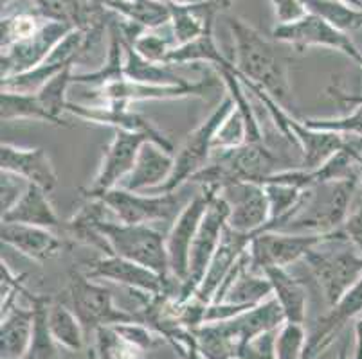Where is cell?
I'll use <instances>...</instances> for the list:
<instances>
[{
  "label": "cell",
  "mask_w": 362,
  "mask_h": 359,
  "mask_svg": "<svg viewBox=\"0 0 362 359\" xmlns=\"http://www.w3.org/2000/svg\"><path fill=\"white\" fill-rule=\"evenodd\" d=\"M229 31L235 45V67L240 78L263 88L281 107L292 103L291 59L278 51L272 39L265 38L255 25L240 16L229 18Z\"/></svg>",
  "instance_id": "obj_1"
},
{
  "label": "cell",
  "mask_w": 362,
  "mask_h": 359,
  "mask_svg": "<svg viewBox=\"0 0 362 359\" xmlns=\"http://www.w3.org/2000/svg\"><path fill=\"white\" fill-rule=\"evenodd\" d=\"M357 180H335L303 190L298 207L276 232L328 236L341 230L351 210Z\"/></svg>",
  "instance_id": "obj_2"
},
{
  "label": "cell",
  "mask_w": 362,
  "mask_h": 359,
  "mask_svg": "<svg viewBox=\"0 0 362 359\" xmlns=\"http://www.w3.org/2000/svg\"><path fill=\"white\" fill-rule=\"evenodd\" d=\"M281 166H287V162L265 140L247 142L233 150L213 151L211 160L189 182L216 190L235 182H252L263 185L272 174L285 171ZM287 167L292 169L291 166Z\"/></svg>",
  "instance_id": "obj_3"
},
{
  "label": "cell",
  "mask_w": 362,
  "mask_h": 359,
  "mask_svg": "<svg viewBox=\"0 0 362 359\" xmlns=\"http://www.w3.org/2000/svg\"><path fill=\"white\" fill-rule=\"evenodd\" d=\"M303 262L310 269L328 308L337 304L362 276V255L346 241L341 230L328 233Z\"/></svg>",
  "instance_id": "obj_4"
},
{
  "label": "cell",
  "mask_w": 362,
  "mask_h": 359,
  "mask_svg": "<svg viewBox=\"0 0 362 359\" xmlns=\"http://www.w3.org/2000/svg\"><path fill=\"white\" fill-rule=\"evenodd\" d=\"M233 108H235V103H233L231 95L227 94L220 101L218 107L207 115L192 133H187L175 153V166L171 171V176L156 190H150V194H166L182 189L184 183L189 182L199 171L207 166V162L211 160L213 151H215L213 150V138H215L216 130L223 123V118L231 114Z\"/></svg>",
  "instance_id": "obj_5"
},
{
  "label": "cell",
  "mask_w": 362,
  "mask_h": 359,
  "mask_svg": "<svg viewBox=\"0 0 362 359\" xmlns=\"http://www.w3.org/2000/svg\"><path fill=\"white\" fill-rule=\"evenodd\" d=\"M92 197H100L117 221L150 226L153 223H170L171 226L184 207L192 202V197L180 193V189L166 194H150L116 187Z\"/></svg>",
  "instance_id": "obj_6"
},
{
  "label": "cell",
  "mask_w": 362,
  "mask_h": 359,
  "mask_svg": "<svg viewBox=\"0 0 362 359\" xmlns=\"http://www.w3.org/2000/svg\"><path fill=\"white\" fill-rule=\"evenodd\" d=\"M67 293L72 311L81 320L87 336L94 334L100 327L144 322L141 312H128L117 308L112 293L80 269L72 268L69 272Z\"/></svg>",
  "instance_id": "obj_7"
},
{
  "label": "cell",
  "mask_w": 362,
  "mask_h": 359,
  "mask_svg": "<svg viewBox=\"0 0 362 359\" xmlns=\"http://www.w3.org/2000/svg\"><path fill=\"white\" fill-rule=\"evenodd\" d=\"M100 230L107 237L114 255L153 269L166 279H173L168 261L166 236L159 230L150 225H128L117 219H105L100 223Z\"/></svg>",
  "instance_id": "obj_8"
},
{
  "label": "cell",
  "mask_w": 362,
  "mask_h": 359,
  "mask_svg": "<svg viewBox=\"0 0 362 359\" xmlns=\"http://www.w3.org/2000/svg\"><path fill=\"white\" fill-rule=\"evenodd\" d=\"M227 217H229V207L216 190V193H213L211 202L207 205L195 241H193L187 276L186 281L179 286L177 302H187L195 296L197 289L202 284L207 268H209L213 257L218 250L220 241H222L223 232L227 229Z\"/></svg>",
  "instance_id": "obj_9"
},
{
  "label": "cell",
  "mask_w": 362,
  "mask_h": 359,
  "mask_svg": "<svg viewBox=\"0 0 362 359\" xmlns=\"http://www.w3.org/2000/svg\"><path fill=\"white\" fill-rule=\"evenodd\" d=\"M325 237L327 236L262 230L252 237L247 248L249 268L256 273H263L269 268H288L303 261Z\"/></svg>",
  "instance_id": "obj_10"
},
{
  "label": "cell",
  "mask_w": 362,
  "mask_h": 359,
  "mask_svg": "<svg viewBox=\"0 0 362 359\" xmlns=\"http://www.w3.org/2000/svg\"><path fill=\"white\" fill-rule=\"evenodd\" d=\"M272 39L278 44L288 45L298 52H303L305 49L310 47L334 49V51L342 52L344 56L354 59L355 63L362 67V52L355 47L350 35L339 31L334 25L328 24L327 20H322L317 15H312V13L303 16L294 24L276 25L272 29Z\"/></svg>",
  "instance_id": "obj_11"
},
{
  "label": "cell",
  "mask_w": 362,
  "mask_h": 359,
  "mask_svg": "<svg viewBox=\"0 0 362 359\" xmlns=\"http://www.w3.org/2000/svg\"><path fill=\"white\" fill-rule=\"evenodd\" d=\"M148 140H153V138L146 133H134V131L123 130L114 131V137L101 158L96 176L87 189H81L83 197L98 196V194L119 187L124 178L134 169L137 154Z\"/></svg>",
  "instance_id": "obj_12"
},
{
  "label": "cell",
  "mask_w": 362,
  "mask_h": 359,
  "mask_svg": "<svg viewBox=\"0 0 362 359\" xmlns=\"http://www.w3.org/2000/svg\"><path fill=\"white\" fill-rule=\"evenodd\" d=\"M213 193H216V189L202 187V190L199 194H195L192 197V202L187 203L182 209V212L177 216V219L170 226V232L166 236L170 273L179 282V286L186 281L193 241H195L197 232H199V226L202 223V217L206 214L207 205L211 202Z\"/></svg>",
  "instance_id": "obj_13"
},
{
  "label": "cell",
  "mask_w": 362,
  "mask_h": 359,
  "mask_svg": "<svg viewBox=\"0 0 362 359\" xmlns=\"http://www.w3.org/2000/svg\"><path fill=\"white\" fill-rule=\"evenodd\" d=\"M87 276L94 281H108L114 284H119L123 288L130 289L137 295H150V296H163V295H175L171 288L173 279L159 275L153 269L144 268L134 261H128L119 255H103L92 264H88Z\"/></svg>",
  "instance_id": "obj_14"
},
{
  "label": "cell",
  "mask_w": 362,
  "mask_h": 359,
  "mask_svg": "<svg viewBox=\"0 0 362 359\" xmlns=\"http://www.w3.org/2000/svg\"><path fill=\"white\" fill-rule=\"evenodd\" d=\"M213 88H215V81L211 79L193 81V83L179 85V87H157V85L136 83V81L124 79L121 83L94 88L90 99L92 104L130 107L132 103H141V101H175V99L186 97H204Z\"/></svg>",
  "instance_id": "obj_15"
},
{
  "label": "cell",
  "mask_w": 362,
  "mask_h": 359,
  "mask_svg": "<svg viewBox=\"0 0 362 359\" xmlns=\"http://www.w3.org/2000/svg\"><path fill=\"white\" fill-rule=\"evenodd\" d=\"M71 24L58 20H45L42 28L31 38L18 42L13 47L4 49L0 56V78L8 79L11 75L24 74L42 65L51 54L52 49L60 44L65 35L72 31Z\"/></svg>",
  "instance_id": "obj_16"
},
{
  "label": "cell",
  "mask_w": 362,
  "mask_h": 359,
  "mask_svg": "<svg viewBox=\"0 0 362 359\" xmlns=\"http://www.w3.org/2000/svg\"><path fill=\"white\" fill-rule=\"evenodd\" d=\"M229 207L227 226L240 233H256L267 230L271 209L262 183L235 182L218 190Z\"/></svg>",
  "instance_id": "obj_17"
},
{
  "label": "cell",
  "mask_w": 362,
  "mask_h": 359,
  "mask_svg": "<svg viewBox=\"0 0 362 359\" xmlns=\"http://www.w3.org/2000/svg\"><path fill=\"white\" fill-rule=\"evenodd\" d=\"M281 135L298 147L299 167L307 171L321 167L328 158L334 157L337 151H341L348 144L346 135L308 128L303 121L291 115V111L285 118Z\"/></svg>",
  "instance_id": "obj_18"
},
{
  "label": "cell",
  "mask_w": 362,
  "mask_h": 359,
  "mask_svg": "<svg viewBox=\"0 0 362 359\" xmlns=\"http://www.w3.org/2000/svg\"><path fill=\"white\" fill-rule=\"evenodd\" d=\"M67 114L74 117L87 121V123L101 124V126H110L116 130L134 131V133H146L150 135L157 144L164 150L173 153V144L170 138L156 126V124L148 121L137 111L130 110V107L124 104H80V103H69Z\"/></svg>",
  "instance_id": "obj_19"
},
{
  "label": "cell",
  "mask_w": 362,
  "mask_h": 359,
  "mask_svg": "<svg viewBox=\"0 0 362 359\" xmlns=\"http://www.w3.org/2000/svg\"><path fill=\"white\" fill-rule=\"evenodd\" d=\"M0 171L24 178L28 183H35L47 193H52L58 185V173L44 147H21L2 142Z\"/></svg>",
  "instance_id": "obj_20"
},
{
  "label": "cell",
  "mask_w": 362,
  "mask_h": 359,
  "mask_svg": "<svg viewBox=\"0 0 362 359\" xmlns=\"http://www.w3.org/2000/svg\"><path fill=\"white\" fill-rule=\"evenodd\" d=\"M362 316V276L355 286H351L337 304L328 309L327 315H322L315 322L314 332L308 338L307 355L305 359H315L322 351H327L335 340V336L344 329V325L355 322Z\"/></svg>",
  "instance_id": "obj_21"
},
{
  "label": "cell",
  "mask_w": 362,
  "mask_h": 359,
  "mask_svg": "<svg viewBox=\"0 0 362 359\" xmlns=\"http://www.w3.org/2000/svg\"><path fill=\"white\" fill-rule=\"evenodd\" d=\"M256 233H240L227 226L226 232H223L222 241H220L218 250H216L211 264L207 268L202 284L199 286V289H197L193 298L204 302V304H211V302L215 300L216 293L220 291L223 282L227 281V276L233 272L236 262H238L240 259H242L243 253L247 252V248H249L252 237H255Z\"/></svg>",
  "instance_id": "obj_22"
},
{
  "label": "cell",
  "mask_w": 362,
  "mask_h": 359,
  "mask_svg": "<svg viewBox=\"0 0 362 359\" xmlns=\"http://www.w3.org/2000/svg\"><path fill=\"white\" fill-rule=\"evenodd\" d=\"M2 245L16 250L21 255L44 264L60 255L64 250L62 236L56 230L42 226L21 225V223H2L0 229Z\"/></svg>",
  "instance_id": "obj_23"
},
{
  "label": "cell",
  "mask_w": 362,
  "mask_h": 359,
  "mask_svg": "<svg viewBox=\"0 0 362 359\" xmlns=\"http://www.w3.org/2000/svg\"><path fill=\"white\" fill-rule=\"evenodd\" d=\"M175 166V153L164 150L160 144L148 140L137 154L136 166L119 187L132 193H150L163 185Z\"/></svg>",
  "instance_id": "obj_24"
},
{
  "label": "cell",
  "mask_w": 362,
  "mask_h": 359,
  "mask_svg": "<svg viewBox=\"0 0 362 359\" xmlns=\"http://www.w3.org/2000/svg\"><path fill=\"white\" fill-rule=\"evenodd\" d=\"M105 219H116V217L100 197H85V203L76 210L74 216L64 221L62 233L80 245L98 250L101 255H114L107 237L100 230V223Z\"/></svg>",
  "instance_id": "obj_25"
},
{
  "label": "cell",
  "mask_w": 362,
  "mask_h": 359,
  "mask_svg": "<svg viewBox=\"0 0 362 359\" xmlns=\"http://www.w3.org/2000/svg\"><path fill=\"white\" fill-rule=\"evenodd\" d=\"M231 4L233 0H209V2L192 6L170 4V29L173 39H175V47L189 44L200 35H204L209 28H215L216 15L223 9L231 8Z\"/></svg>",
  "instance_id": "obj_26"
},
{
  "label": "cell",
  "mask_w": 362,
  "mask_h": 359,
  "mask_svg": "<svg viewBox=\"0 0 362 359\" xmlns=\"http://www.w3.org/2000/svg\"><path fill=\"white\" fill-rule=\"evenodd\" d=\"M36 309L18 302L0 316V359H24L35 338Z\"/></svg>",
  "instance_id": "obj_27"
},
{
  "label": "cell",
  "mask_w": 362,
  "mask_h": 359,
  "mask_svg": "<svg viewBox=\"0 0 362 359\" xmlns=\"http://www.w3.org/2000/svg\"><path fill=\"white\" fill-rule=\"evenodd\" d=\"M0 217H2V223L42 226V229L56 230V232H62V226H64V221L58 217L49 200L47 190L35 183H29L21 200Z\"/></svg>",
  "instance_id": "obj_28"
},
{
  "label": "cell",
  "mask_w": 362,
  "mask_h": 359,
  "mask_svg": "<svg viewBox=\"0 0 362 359\" xmlns=\"http://www.w3.org/2000/svg\"><path fill=\"white\" fill-rule=\"evenodd\" d=\"M124 45H127V42H124L119 25H117V15L114 13L110 18V24H108L107 59L94 72H81V74H76L74 72L72 85H87V87L101 88L124 81L127 79V75H124V65H127Z\"/></svg>",
  "instance_id": "obj_29"
},
{
  "label": "cell",
  "mask_w": 362,
  "mask_h": 359,
  "mask_svg": "<svg viewBox=\"0 0 362 359\" xmlns=\"http://www.w3.org/2000/svg\"><path fill=\"white\" fill-rule=\"evenodd\" d=\"M263 275L271 281L272 296L281 305L285 320L305 324L308 311V295L303 282L294 279L287 272V268H269L263 272Z\"/></svg>",
  "instance_id": "obj_30"
},
{
  "label": "cell",
  "mask_w": 362,
  "mask_h": 359,
  "mask_svg": "<svg viewBox=\"0 0 362 359\" xmlns=\"http://www.w3.org/2000/svg\"><path fill=\"white\" fill-rule=\"evenodd\" d=\"M127 42V39H124ZM127 51V65H124V75L128 81L144 85H157V87H179V85H189L193 81L177 74L171 65L153 63L144 59L139 52L134 49V45H124Z\"/></svg>",
  "instance_id": "obj_31"
},
{
  "label": "cell",
  "mask_w": 362,
  "mask_h": 359,
  "mask_svg": "<svg viewBox=\"0 0 362 359\" xmlns=\"http://www.w3.org/2000/svg\"><path fill=\"white\" fill-rule=\"evenodd\" d=\"M47 329L54 343L60 348L71 352H81L85 348L87 331L78 315L69 305L51 302L47 309Z\"/></svg>",
  "instance_id": "obj_32"
},
{
  "label": "cell",
  "mask_w": 362,
  "mask_h": 359,
  "mask_svg": "<svg viewBox=\"0 0 362 359\" xmlns=\"http://www.w3.org/2000/svg\"><path fill=\"white\" fill-rule=\"evenodd\" d=\"M187 63H207L213 68H220L231 65L233 61L227 59L223 52L220 51L213 28H209L204 35H200L199 38L189 42V44L171 49V52L166 58V65H171V67Z\"/></svg>",
  "instance_id": "obj_33"
},
{
  "label": "cell",
  "mask_w": 362,
  "mask_h": 359,
  "mask_svg": "<svg viewBox=\"0 0 362 359\" xmlns=\"http://www.w3.org/2000/svg\"><path fill=\"white\" fill-rule=\"evenodd\" d=\"M103 6L146 29H160L171 22V6L163 0H108Z\"/></svg>",
  "instance_id": "obj_34"
},
{
  "label": "cell",
  "mask_w": 362,
  "mask_h": 359,
  "mask_svg": "<svg viewBox=\"0 0 362 359\" xmlns=\"http://www.w3.org/2000/svg\"><path fill=\"white\" fill-rule=\"evenodd\" d=\"M0 117L2 123H13V121H40V123L56 124L54 118L47 114L40 99L36 94H24V92L2 90L0 97Z\"/></svg>",
  "instance_id": "obj_35"
},
{
  "label": "cell",
  "mask_w": 362,
  "mask_h": 359,
  "mask_svg": "<svg viewBox=\"0 0 362 359\" xmlns=\"http://www.w3.org/2000/svg\"><path fill=\"white\" fill-rule=\"evenodd\" d=\"M307 11L321 16L339 31L350 35L362 28V9L341 2V0H303Z\"/></svg>",
  "instance_id": "obj_36"
},
{
  "label": "cell",
  "mask_w": 362,
  "mask_h": 359,
  "mask_svg": "<svg viewBox=\"0 0 362 359\" xmlns=\"http://www.w3.org/2000/svg\"><path fill=\"white\" fill-rule=\"evenodd\" d=\"M25 298L36 309V329L33 343L24 359H60V347L54 343L47 329V309L51 305V298L45 295H31L29 291L25 293Z\"/></svg>",
  "instance_id": "obj_37"
},
{
  "label": "cell",
  "mask_w": 362,
  "mask_h": 359,
  "mask_svg": "<svg viewBox=\"0 0 362 359\" xmlns=\"http://www.w3.org/2000/svg\"><path fill=\"white\" fill-rule=\"evenodd\" d=\"M74 67L71 65L65 71H62L60 74L54 75L51 81L44 85L40 90L36 92V97L40 99V103L44 104V108L47 110V114L51 115L56 121V124L62 128H69V124L65 123L64 115L67 114L69 101L67 92L69 87H72V75H74Z\"/></svg>",
  "instance_id": "obj_38"
},
{
  "label": "cell",
  "mask_w": 362,
  "mask_h": 359,
  "mask_svg": "<svg viewBox=\"0 0 362 359\" xmlns=\"http://www.w3.org/2000/svg\"><path fill=\"white\" fill-rule=\"evenodd\" d=\"M263 189L271 209V221L267 225V230H279V226L287 221L298 207L303 189L281 182H267L263 183Z\"/></svg>",
  "instance_id": "obj_39"
},
{
  "label": "cell",
  "mask_w": 362,
  "mask_h": 359,
  "mask_svg": "<svg viewBox=\"0 0 362 359\" xmlns=\"http://www.w3.org/2000/svg\"><path fill=\"white\" fill-rule=\"evenodd\" d=\"M92 338V347L100 359H143L144 355V351L124 340L114 327H100Z\"/></svg>",
  "instance_id": "obj_40"
},
{
  "label": "cell",
  "mask_w": 362,
  "mask_h": 359,
  "mask_svg": "<svg viewBox=\"0 0 362 359\" xmlns=\"http://www.w3.org/2000/svg\"><path fill=\"white\" fill-rule=\"evenodd\" d=\"M308 338L310 334H308L305 324L285 322L274 336L276 359H305Z\"/></svg>",
  "instance_id": "obj_41"
},
{
  "label": "cell",
  "mask_w": 362,
  "mask_h": 359,
  "mask_svg": "<svg viewBox=\"0 0 362 359\" xmlns=\"http://www.w3.org/2000/svg\"><path fill=\"white\" fill-rule=\"evenodd\" d=\"M44 22V16H40L36 11H22L15 13L11 16H2V25H0V31H2L0 47H2V51L13 47L18 42H24V39L31 38L42 28Z\"/></svg>",
  "instance_id": "obj_42"
},
{
  "label": "cell",
  "mask_w": 362,
  "mask_h": 359,
  "mask_svg": "<svg viewBox=\"0 0 362 359\" xmlns=\"http://www.w3.org/2000/svg\"><path fill=\"white\" fill-rule=\"evenodd\" d=\"M303 123L307 124L308 128L321 131H332V133H341V135H350V137L362 138V104L354 107V111L342 117H310L303 118Z\"/></svg>",
  "instance_id": "obj_43"
},
{
  "label": "cell",
  "mask_w": 362,
  "mask_h": 359,
  "mask_svg": "<svg viewBox=\"0 0 362 359\" xmlns=\"http://www.w3.org/2000/svg\"><path fill=\"white\" fill-rule=\"evenodd\" d=\"M247 142H249V135H247L245 118L235 107L216 130L215 138H213V150H233Z\"/></svg>",
  "instance_id": "obj_44"
},
{
  "label": "cell",
  "mask_w": 362,
  "mask_h": 359,
  "mask_svg": "<svg viewBox=\"0 0 362 359\" xmlns=\"http://www.w3.org/2000/svg\"><path fill=\"white\" fill-rule=\"evenodd\" d=\"M173 47H175L173 35L163 36L157 32V29H148L134 42V49L144 59L153 61V63H166L168 54H170Z\"/></svg>",
  "instance_id": "obj_45"
},
{
  "label": "cell",
  "mask_w": 362,
  "mask_h": 359,
  "mask_svg": "<svg viewBox=\"0 0 362 359\" xmlns=\"http://www.w3.org/2000/svg\"><path fill=\"white\" fill-rule=\"evenodd\" d=\"M28 185L29 183L25 182L24 178L2 171V174H0V193H2V196H0V209H2V214L8 212L21 200Z\"/></svg>",
  "instance_id": "obj_46"
},
{
  "label": "cell",
  "mask_w": 362,
  "mask_h": 359,
  "mask_svg": "<svg viewBox=\"0 0 362 359\" xmlns=\"http://www.w3.org/2000/svg\"><path fill=\"white\" fill-rule=\"evenodd\" d=\"M271 4L274 6L276 25L294 24L308 15L307 6L303 4V0H271Z\"/></svg>",
  "instance_id": "obj_47"
},
{
  "label": "cell",
  "mask_w": 362,
  "mask_h": 359,
  "mask_svg": "<svg viewBox=\"0 0 362 359\" xmlns=\"http://www.w3.org/2000/svg\"><path fill=\"white\" fill-rule=\"evenodd\" d=\"M341 232L346 237V241L362 255V197L357 205L351 207L346 221L342 223Z\"/></svg>",
  "instance_id": "obj_48"
},
{
  "label": "cell",
  "mask_w": 362,
  "mask_h": 359,
  "mask_svg": "<svg viewBox=\"0 0 362 359\" xmlns=\"http://www.w3.org/2000/svg\"><path fill=\"white\" fill-rule=\"evenodd\" d=\"M355 329V352L354 359H362V316L354 322Z\"/></svg>",
  "instance_id": "obj_49"
},
{
  "label": "cell",
  "mask_w": 362,
  "mask_h": 359,
  "mask_svg": "<svg viewBox=\"0 0 362 359\" xmlns=\"http://www.w3.org/2000/svg\"><path fill=\"white\" fill-rule=\"evenodd\" d=\"M168 4H179V6H192V4H202V2H209V0H163Z\"/></svg>",
  "instance_id": "obj_50"
},
{
  "label": "cell",
  "mask_w": 362,
  "mask_h": 359,
  "mask_svg": "<svg viewBox=\"0 0 362 359\" xmlns=\"http://www.w3.org/2000/svg\"><path fill=\"white\" fill-rule=\"evenodd\" d=\"M357 180H358V190L362 193V158L361 162H358V173H357Z\"/></svg>",
  "instance_id": "obj_51"
},
{
  "label": "cell",
  "mask_w": 362,
  "mask_h": 359,
  "mask_svg": "<svg viewBox=\"0 0 362 359\" xmlns=\"http://www.w3.org/2000/svg\"><path fill=\"white\" fill-rule=\"evenodd\" d=\"M341 2H346V4L354 6V8L362 9V0H341Z\"/></svg>",
  "instance_id": "obj_52"
},
{
  "label": "cell",
  "mask_w": 362,
  "mask_h": 359,
  "mask_svg": "<svg viewBox=\"0 0 362 359\" xmlns=\"http://www.w3.org/2000/svg\"><path fill=\"white\" fill-rule=\"evenodd\" d=\"M87 359H100V358H98L96 351H94V347H92V345L87 348Z\"/></svg>",
  "instance_id": "obj_53"
},
{
  "label": "cell",
  "mask_w": 362,
  "mask_h": 359,
  "mask_svg": "<svg viewBox=\"0 0 362 359\" xmlns=\"http://www.w3.org/2000/svg\"><path fill=\"white\" fill-rule=\"evenodd\" d=\"M337 359H350V358H348V348H346V345H344V347H342L341 351H339Z\"/></svg>",
  "instance_id": "obj_54"
},
{
  "label": "cell",
  "mask_w": 362,
  "mask_h": 359,
  "mask_svg": "<svg viewBox=\"0 0 362 359\" xmlns=\"http://www.w3.org/2000/svg\"><path fill=\"white\" fill-rule=\"evenodd\" d=\"M13 2H15V0H2V11H4L6 8H9V6L13 4Z\"/></svg>",
  "instance_id": "obj_55"
},
{
  "label": "cell",
  "mask_w": 362,
  "mask_h": 359,
  "mask_svg": "<svg viewBox=\"0 0 362 359\" xmlns=\"http://www.w3.org/2000/svg\"><path fill=\"white\" fill-rule=\"evenodd\" d=\"M105 2H108V0H103V4ZM112 2H123V0H112Z\"/></svg>",
  "instance_id": "obj_56"
},
{
  "label": "cell",
  "mask_w": 362,
  "mask_h": 359,
  "mask_svg": "<svg viewBox=\"0 0 362 359\" xmlns=\"http://www.w3.org/2000/svg\"><path fill=\"white\" fill-rule=\"evenodd\" d=\"M94 2H101V4H103V0H94Z\"/></svg>",
  "instance_id": "obj_57"
}]
</instances>
